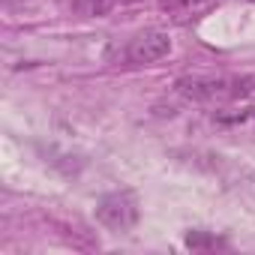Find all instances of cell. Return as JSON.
<instances>
[{"instance_id": "6da1fadb", "label": "cell", "mask_w": 255, "mask_h": 255, "mask_svg": "<svg viewBox=\"0 0 255 255\" xmlns=\"http://www.w3.org/2000/svg\"><path fill=\"white\" fill-rule=\"evenodd\" d=\"M174 90L198 105H228L252 96L255 78L249 75H186L177 78Z\"/></svg>"}, {"instance_id": "7a4b0ae2", "label": "cell", "mask_w": 255, "mask_h": 255, "mask_svg": "<svg viewBox=\"0 0 255 255\" xmlns=\"http://www.w3.org/2000/svg\"><path fill=\"white\" fill-rule=\"evenodd\" d=\"M138 219H141V204L132 189H114V192L102 195L96 204V222L114 234L132 231L138 225Z\"/></svg>"}, {"instance_id": "3957f363", "label": "cell", "mask_w": 255, "mask_h": 255, "mask_svg": "<svg viewBox=\"0 0 255 255\" xmlns=\"http://www.w3.org/2000/svg\"><path fill=\"white\" fill-rule=\"evenodd\" d=\"M168 51H171V39H168L162 30H144V33H138V36H132L129 42H126L123 60L141 66V63H156V60H162Z\"/></svg>"}, {"instance_id": "277c9868", "label": "cell", "mask_w": 255, "mask_h": 255, "mask_svg": "<svg viewBox=\"0 0 255 255\" xmlns=\"http://www.w3.org/2000/svg\"><path fill=\"white\" fill-rule=\"evenodd\" d=\"M213 6H216V0H159V9L177 24H189L201 18L204 12H210Z\"/></svg>"}, {"instance_id": "5b68a950", "label": "cell", "mask_w": 255, "mask_h": 255, "mask_svg": "<svg viewBox=\"0 0 255 255\" xmlns=\"http://www.w3.org/2000/svg\"><path fill=\"white\" fill-rule=\"evenodd\" d=\"M183 243H186L192 252H216V249H228V240L219 237V234H210V231H186Z\"/></svg>"}, {"instance_id": "8992f818", "label": "cell", "mask_w": 255, "mask_h": 255, "mask_svg": "<svg viewBox=\"0 0 255 255\" xmlns=\"http://www.w3.org/2000/svg\"><path fill=\"white\" fill-rule=\"evenodd\" d=\"M75 12L87 15V18H99L105 12H111L114 6H120V0H72Z\"/></svg>"}, {"instance_id": "52a82bcc", "label": "cell", "mask_w": 255, "mask_h": 255, "mask_svg": "<svg viewBox=\"0 0 255 255\" xmlns=\"http://www.w3.org/2000/svg\"><path fill=\"white\" fill-rule=\"evenodd\" d=\"M255 120V108H240V111H219L216 123H246Z\"/></svg>"}, {"instance_id": "ba28073f", "label": "cell", "mask_w": 255, "mask_h": 255, "mask_svg": "<svg viewBox=\"0 0 255 255\" xmlns=\"http://www.w3.org/2000/svg\"><path fill=\"white\" fill-rule=\"evenodd\" d=\"M126 3H141V0H120V6H126Z\"/></svg>"}]
</instances>
